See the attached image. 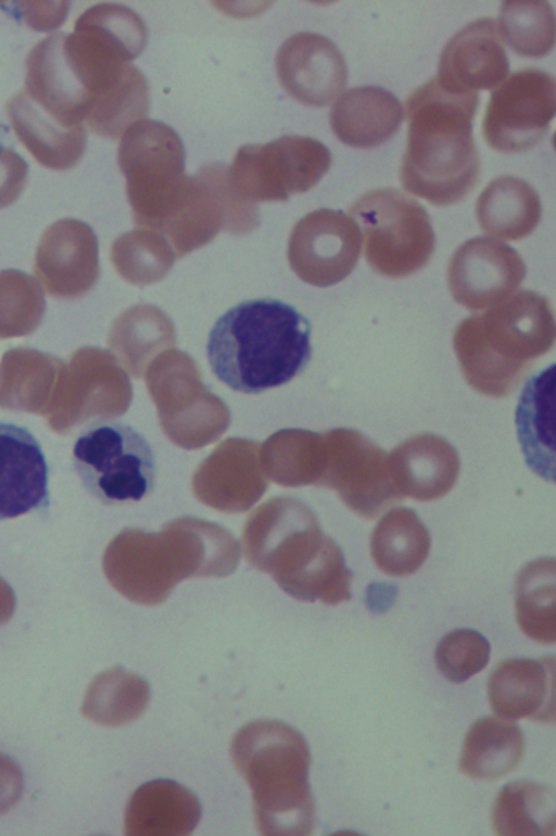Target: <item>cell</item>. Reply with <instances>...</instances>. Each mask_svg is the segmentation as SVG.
<instances>
[{
    "label": "cell",
    "instance_id": "1",
    "mask_svg": "<svg viewBox=\"0 0 556 836\" xmlns=\"http://www.w3.org/2000/svg\"><path fill=\"white\" fill-rule=\"evenodd\" d=\"M311 322L271 297L243 301L212 327L206 356L213 373L233 391L257 394L287 384L312 358Z\"/></svg>",
    "mask_w": 556,
    "mask_h": 836
},
{
    "label": "cell",
    "instance_id": "2",
    "mask_svg": "<svg viewBox=\"0 0 556 836\" xmlns=\"http://www.w3.org/2000/svg\"><path fill=\"white\" fill-rule=\"evenodd\" d=\"M478 97L477 92H451L434 77L407 98L401 182L408 192L445 206L472 191L480 176L472 138Z\"/></svg>",
    "mask_w": 556,
    "mask_h": 836
},
{
    "label": "cell",
    "instance_id": "3",
    "mask_svg": "<svg viewBox=\"0 0 556 836\" xmlns=\"http://www.w3.org/2000/svg\"><path fill=\"white\" fill-rule=\"evenodd\" d=\"M555 341L549 300L521 290L482 314L458 324L453 347L463 375L477 392L492 397L510 394L532 363Z\"/></svg>",
    "mask_w": 556,
    "mask_h": 836
},
{
    "label": "cell",
    "instance_id": "4",
    "mask_svg": "<svg viewBox=\"0 0 556 836\" xmlns=\"http://www.w3.org/2000/svg\"><path fill=\"white\" fill-rule=\"evenodd\" d=\"M231 759L253 797L262 835H311L316 808L308 784L311 755L302 734L275 720H257L232 738Z\"/></svg>",
    "mask_w": 556,
    "mask_h": 836
},
{
    "label": "cell",
    "instance_id": "5",
    "mask_svg": "<svg viewBox=\"0 0 556 836\" xmlns=\"http://www.w3.org/2000/svg\"><path fill=\"white\" fill-rule=\"evenodd\" d=\"M362 230L369 266L387 278H405L430 261L435 237L425 207L396 188L361 195L349 210Z\"/></svg>",
    "mask_w": 556,
    "mask_h": 836
},
{
    "label": "cell",
    "instance_id": "6",
    "mask_svg": "<svg viewBox=\"0 0 556 836\" xmlns=\"http://www.w3.org/2000/svg\"><path fill=\"white\" fill-rule=\"evenodd\" d=\"M72 459L86 491L105 505L141 501L155 486L151 444L122 421L99 420L87 426L74 443Z\"/></svg>",
    "mask_w": 556,
    "mask_h": 836
},
{
    "label": "cell",
    "instance_id": "7",
    "mask_svg": "<svg viewBox=\"0 0 556 836\" xmlns=\"http://www.w3.org/2000/svg\"><path fill=\"white\" fill-rule=\"evenodd\" d=\"M331 153L318 140L285 135L265 144L241 147L228 167L238 193L255 200H283L314 187L328 172Z\"/></svg>",
    "mask_w": 556,
    "mask_h": 836
},
{
    "label": "cell",
    "instance_id": "8",
    "mask_svg": "<svg viewBox=\"0 0 556 836\" xmlns=\"http://www.w3.org/2000/svg\"><path fill=\"white\" fill-rule=\"evenodd\" d=\"M117 163L130 201L147 205L182 199L192 176L185 172V150L176 131L162 122L141 119L123 135Z\"/></svg>",
    "mask_w": 556,
    "mask_h": 836
},
{
    "label": "cell",
    "instance_id": "9",
    "mask_svg": "<svg viewBox=\"0 0 556 836\" xmlns=\"http://www.w3.org/2000/svg\"><path fill=\"white\" fill-rule=\"evenodd\" d=\"M556 111V81L539 68L509 75L492 93L482 121L485 141L504 153L534 147L548 131Z\"/></svg>",
    "mask_w": 556,
    "mask_h": 836
},
{
    "label": "cell",
    "instance_id": "10",
    "mask_svg": "<svg viewBox=\"0 0 556 836\" xmlns=\"http://www.w3.org/2000/svg\"><path fill=\"white\" fill-rule=\"evenodd\" d=\"M328 438L323 482L333 487L349 508L374 519L403 499L392 478L389 455L376 443L353 429L333 430Z\"/></svg>",
    "mask_w": 556,
    "mask_h": 836
},
{
    "label": "cell",
    "instance_id": "11",
    "mask_svg": "<svg viewBox=\"0 0 556 836\" xmlns=\"http://www.w3.org/2000/svg\"><path fill=\"white\" fill-rule=\"evenodd\" d=\"M527 270L519 253L486 237L463 243L447 267L454 300L470 311L493 307L514 294Z\"/></svg>",
    "mask_w": 556,
    "mask_h": 836
},
{
    "label": "cell",
    "instance_id": "12",
    "mask_svg": "<svg viewBox=\"0 0 556 836\" xmlns=\"http://www.w3.org/2000/svg\"><path fill=\"white\" fill-rule=\"evenodd\" d=\"M281 86L299 102L324 106L344 89L348 68L342 53L329 38L309 31L283 41L276 55Z\"/></svg>",
    "mask_w": 556,
    "mask_h": 836
},
{
    "label": "cell",
    "instance_id": "13",
    "mask_svg": "<svg viewBox=\"0 0 556 836\" xmlns=\"http://www.w3.org/2000/svg\"><path fill=\"white\" fill-rule=\"evenodd\" d=\"M508 71L509 61L497 23L483 17L467 24L447 41L435 78L451 92H477L496 87Z\"/></svg>",
    "mask_w": 556,
    "mask_h": 836
},
{
    "label": "cell",
    "instance_id": "14",
    "mask_svg": "<svg viewBox=\"0 0 556 836\" xmlns=\"http://www.w3.org/2000/svg\"><path fill=\"white\" fill-rule=\"evenodd\" d=\"M49 468L36 436L0 421V520L50 506Z\"/></svg>",
    "mask_w": 556,
    "mask_h": 836
},
{
    "label": "cell",
    "instance_id": "15",
    "mask_svg": "<svg viewBox=\"0 0 556 836\" xmlns=\"http://www.w3.org/2000/svg\"><path fill=\"white\" fill-rule=\"evenodd\" d=\"M489 701L497 717L555 722V658H514L498 663L488 683Z\"/></svg>",
    "mask_w": 556,
    "mask_h": 836
},
{
    "label": "cell",
    "instance_id": "16",
    "mask_svg": "<svg viewBox=\"0 0 556 836\" xmlns=\"http://www.w3.org/2000/svg\"><path fill=\"white\" fill-rule=\"evenodd\" d=\"M392 478L399 493L416 501L444 496L459 473L456 449L432 433L414 435L397 445L389 456Z\"/></svg>",
    "mask_w": 556,
    "mask_h": 836
},
{
    "label": "cell",
    "instance_id": "17",
    "mask_svg": "<svg viewBox=\"0 0 556 836\" xmlns=\"http://www.w3.org/2000/svg\"><path fill=\"white\" fill-rule=\"evenodd\" d=\"M7 115L21 142L42 166L65 170L80 161L87 143L83 125H62L43 111L25 90L10 99Z\"/></svg>",
    "mask_w": 556,
    "mask_h": 836
},
{
    "label": "cell",
    "instance_id": "18",
    "mask_svg": "<svg viewBox=\"0 0 556 836\" xmlns=\"http://www.w3.org/2000/svg\"><path fill=\"white\" fill-rule=\"evenodd\" d=\"M402 121V104L396 97L374 86L349 89L330 111V125L336 137L355 148H372L386 142L397 131Z\"/></svg>",
    "mask_w": 556,
    "mask_h": 836
},
{
    "label": "cell",
    "instance_id": "19",
    "mask_svg": "<svg viewBox=\"0 0 556 836\" xmlns=\"http://www.w3.org/2000/svg\"><path fill=\"white\" fill-rule=\"evenodd\" d=\"M518 440L527 465L546 481L555 480V365L533 375L516 408Z\"/></svg>",
    "mask_w": 556,
    "mask_h": 836
},
{
    "label": "cell",
    "instance_id": "20",
    "mask_svg": "<svg viewBox=\"0 0 556 836\" xmlns=\"http://www.w3.org/2000/svg\"><path fill=\"white\" fill-rule=\"evenodd\" d=\"M201 818L198 798L180 784L155 780L141 785L125 811L126 835H189Z\"/></svg>",
    "mask_w": 556,
    "mask_h": 836
},
{
    "label": "cell",
    "instance_id": "21",
    "mask_svg": "<svg viewBox=\"0 0 556 836\" xmlns=\"http://www.w3.org/2000/svg\"><path fill=\"white\" fill-rule=\"evenodd\" d=\"M542 205L536 190L515 176H500L481 192L476 215L489 236L516 241L529 236L538 226Z\"/></svg>",
    "mask_w": 556,
    "mask_h": 836
},
{
    "label": "cell",
    "instance_id": "22",
    "mask_svg": "<svg viewBox=\"0 0 556 836\" xmlns=\"http://www.w3.org/2000/svg\"><path fill=\"white\" fill-rule=\"evenodd\" d=\"M296 238L314 252L325 284L344 279L356 266L361 232L355 221L340 211L318 210L299 223Z\"/></svg>",
    "mask_w": 556,
    "mask_h": 836
},
{
    "label": "cell",
    "instance_id": "23",
    "mask_svg": "<svg viewBox=\"0 0 556 836\" xmlns=\"http://www.w3.org/2000/svg\"><path fill=\"white\" fill-rule=\"evenodd\" d=\"M523 750L522 731L515 722L488 715L468 731L458 768L475 780H497L518 765Z\"/></svg>",
    "mask_w": 556,
    "mask_h": 836
},
{
    "label": "cell",
    "instance_id": "24",
    "mask_svg": "<svg viewBox=\"0 0 556 836\" xmlns=\"http://www.w3.org/2000/svg\"><path fill=\"white\" fill-rule=\"evenodd\" d=\"M430 535L412 509L390 510L375 528L370 550L377 567L393 577L414 573L430 550Z\"/></svg>",
    "mask_w": 556,
    "mask_h": 836
},
{
    "label": "cell",
    "instance_id": "25",
    "mask_svg": "<svg viewBox=\"0 0 556 836\" xmlns=\"http://www.w3.org/2000/svg\"><path fill=\"white\" fill-rule=\"evenodd\" d=\"M556 796L552 788L528 781L509 783L492 810L497 835H554Z\"/></svg>",
    "mask_w": 556,
    "mask_h": 836
},
{
    "label": "cell",
    "instance_id": "26",
    "mask_svg": "<svg viewBox=\"0 0 556 836\" xmlns=\"http://www.w3.org/2000/svg\"><path fill=\"white\" fill-rule=\"evenodd\" d=\"M150 688L135 673L115 667L98 674L89 684L83 714L105 726H119L136 720L148 707Z\"/></svg>",
    "mask_w": 556,
    "mask_h": 836
},
{
    "label": "cell",
    "instance_id": "27",
    "mask_svg": "<svg viewBox=\"0 0 556 836\" xmlns=\"http://www.w3.org/2000/svg\"><path fill=\"white\" fill-rule=\"evenodd\" d=\"M554 558L525 566L516 579V616L522 632L541 644L556 641Z\"/></svg>",
    "mask_w": 556,
    "mask_h": 836
},
{
    "label": "cell",
    "instance_id": "28",
    "mask_svg": "<svg viewBox=\"0 0 556 836\" xmlns=\"http://www.w3.org/2000/svg\"><path fill=\"white\" fill-rule=\"evenodd\" d=\"M498 31L519 55L541 58L555 45V14L546 1H504Z\"/></svg>",
    "mask_w": 556,
    "mask_h": 836
},
{
    "label": "cell",
    "instance_id": "29",
    "mask_svg": "<svg viewBox=\"0 0 556 836\" xmlns=\"http://www.w3.org/2000/svg\"><path fill=\"white\" fill-rule=\"evenodd\" d=\"M490 645L483 635L469 629L447 633L435 650L440 672L451 682L462 683L488 663Z\"/></svg>",
    "mask_w": 556,
    "mask_h": 836
},
{
    "label": "cell",
    "instance_id": "30",
    "mask_svg": "<svg viewBox=\"0 0 556 836\" xmlns=\"http://www.w3.org/2000/svg\"><path fill=\"white\" fill-rule=\"evenodd\" d=\"M28 166L12 149L0 145V206L14 201L25 187Z\"/></svg>",
    "mask_w": 556,
    "mask_h": 836
},
{
    "label": "cell",
    "instance_id": "31",
    "mask_svg": "<svg viewBox=\"0 0 556 836\" xmlns=\"http://www.w3.org/2000/svg\"><path fill=\"white\" fill-rule=\"evenodd\" d=\"M21 8L25 22L37 30H51L61 25L66 17L70 4L67 2L58 3H35L21 2Z\"/></svg>",
    "mask_w": 556,
    "mask_h": 836
},
{
    "label": "cell",
    "instance_id": "32",
    "mask_svg": "<svg viewBox=\"0 0 556 836\" xmlns=\"http://www.w3.org/2000/svg\"><path fill=\"white\" fill-rule=\"evenodd\" d=\"M22 790L23 776L18 765L11 758L0 755V814L18 801Z\"/></svg>",
    "mask_w": 556,
    "mask_h": 836
}]
</instances>
